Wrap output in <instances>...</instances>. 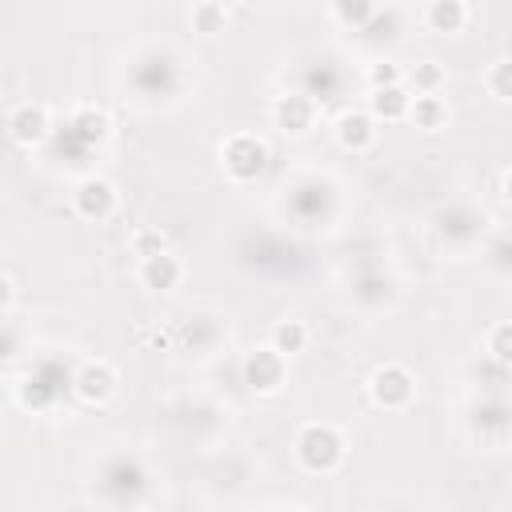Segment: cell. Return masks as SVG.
Wrapping results in <instances>:
<instances>
[{
	"label": "cell",
	"mask_w": 512,
	"mask_h": 512,
	"mask_svg": "<svg viewBox=\"0 0 512 512\" xmlns=\"http://www.w3.org/2000/svg\"><path fill=\"white\" fill-rule=\"evenodd\" d=\"M72 208H76V216H84V220H104V216H112V208H116V184L104 180V176H84V180L72 188Z\"/></svg>",
	"instance_id": "5b68a950"
},
{
	"label": "cell",
	"mask_w": 512,
	"mask_h": 512,
	"mask_svg": "<svg viewBox=\"0 0 512 512\" xmlns=\"http://www.w3.org/2000/svg\"><path fill=\"white\" fill-rule=\"evenodd\" d=\"M376 8L372 4H336V16L340 20H368Z\"/></svg>",
	"instance_id": "7402d4cb"
},
{
	"label": "cell",
	"mask_w": 512,
	"mask_h": 512,
	"mask_svg": "<svg viewBox=\"0 0 512 512\" xmlns=\"http://www.w3.org/2000/svg\"><path fill=\"white\" fill-rule=\"evenodd\" d=\"M12 296H16V288H12V276L4 272V308H12Z\"/></svg>",
	"instance_id": "603a6c76"
},
{
	"label": "cell",
	"mask_w": 512,
	"mask_h": 512,
	"mask_svg": "<svg viewBox=\"0 0 512 512\" xmlns=\"http://www.w3.org/2000/svg\"><path fill=\"white\" fill-rule=\"evenodd\" d=\"M140 284L144 288H152V292H168V288H176L180 280H184V264H180V256H172V252H160V256H148V260H140Z\"/></svg>",
	"instance_id": "9c48e42d"
},
{
	"label": "cell",
	"mask_w": 512,
	"mask_h": 512,
	"mask_svg": "<svg viewBox=\"0 0 512 512\" xmlns=\"http://www.w3.org/2000/svg\"><path fill=\"white\" fill-rule=\"evenodd\" d=\"M272 120L288 132H304L312 124V100L304 92H288V96H276L272 104Z\"/></svg>",
	"instance_id": "8fae6325"
},
{
	"label": "cell",
	"mask_w": 512,
	"mask_h": 512,
	"mask_svg": "<svg viewBox=\"0 0 512 512\" xmlns=\"http://www.w3.org/2000/svg\"><path fill=\"white\" fill-rule=\"evenodd\" d=\"M220 156H224V168H228L232 180H252V176H260V168H264V160H268V148H264L260 136L236 132V136L224 140Z\"/></svg>",
	"instance_id": "3957f363"
},
{
	"label": "cell",
	"mask_w": 512,
	"mask_h": 512,
	"mask_svg": "<svg viewBox=\"0 0 512 512\" xmlns=\"http://www.w3.org/2000/svg\"><path fill=\"white\" fill-rule=\"evenodd\" d=\"M268 344H272L284 360L296 356V352H304V344H308V328H304V320H276L272 332H268Z\"/></svg>",
	"instance_id": "4fadbf2b"
},
{
	"label": "cell",
	"mask_w": 512,
	"mask_h": 512,
	"mask_svg": "<svg viewBox=\"0 0 512 512\" xmlns=\"http://www.w3.org/2000/svg\"><path fill=\"white\" fill-rule=\"evenodd\" d=\"M196 32H224V4H192Z\"/></svg>",
	"instance_id": "d6986e66"
},
{
	"label": "cell",
	"mask_w": 512,
	"mask_h": 512,
	"mask_svg": "<svg viewBox=\"0 0 512 512\" xmlns=\"http://www.w3.org/2000/svg\"><path fill=\"white\" fill-rule=\"evenodd\" d=\"M412 96H416V92H408V84H400V88H380V92L368 96V112H372L376 124H380V120H404L408 108H412Z\"/></svg>",
	"instance_id": "30bf717a"
},
{
	"label": "cell",
	"mask_w": 512,
	"mask_h": 512,
	"mask_svg": "<svg viewBox=\"0 0 512 512\" xmlns=\"http://www.w3.org/2000/svg\"><path fill=\"white\" fill-rule=\"evenodd\" d=\"M332 132H336V144L348 148V152H368L376 144V120H372L368 108H344L336 116Z\"/></svg>",
	"instance_id": "8992f818"
},
{
	"label": "cell",
	"mask_w": 512,
	"mask_h": 512,
	"mask_svg": "<svg viewBox=\"0 0 512 512\" xmlns=\"http://www.w3.org/2000/svg\"><path fill=\"white\" fill-rule=\"evenodd\" d=\"M296 456L308 472H332L344 460V436L332 424H304L296 436Z\"/></svg>",
	"instance_id": "6da1fadb"
},
{
	"label": "cell",
	"mask_w": 512,
	"mask_h": 512,
	"mask_svg": "<svg viewBox=\"0 0 512 512\" xmlns=\"http://www.w3.org/2000/svg\"><path fill=\"white\" fill-rule=\"evenodd\" d=\"M504 196H508V200H512V168H508V172H504Z\"/></svg>",
	"instance_id": "cb8c5ba5"
},
{
	"label": "cell",
	"mask_w": 512,
	"mask_h": 512,
	"mask_svg": "<svg viewBox=\"0 0 512 512\" xmlns=\"http://www.w3.org/2000/svg\"><path fill=\"white\" fill-rule=\"evenodd\" d=\"M488 352H492L500 364H512V320H504V324H496V328L488 332Z\"/></svg>",
	"instance_id": "44dd1931"
},
{
	"label": "cell",
	"mask_w": 512,
	"mask_h": 512,
	"mask_svg": "<svg viewBox=\"0 0 512 512\" xmlns=\"http://www.w3.org/2000/svg\"><path fill=\"white\" fill-rule=\"evenodd\" d=\"M428 24L436 32H460L468 24V4L464 0H436V4H428Z\"/></svg>",
	"instance_id": "9a60e30c"
},
{
	"label": "cell",
	"mask_w": 512,
	"mask_h": 512,
	"mask_svg": "<svg viewBox=\"0 0 512 512\" xmlns=\"http://www.w3.org/2000/svg\"><path fill=\"white\" fill-rule=\"evenodd\" d=\"M244 376H248V384H252L256 392H276V388L284 384V356H280L272 344H264V348H256V352L248 356Z\"/></svg>",
	"instance_id": "ba28073f"
},
{
	"label": "cell",
	"mask_w": 512,
	"mask_h": 512,
	"mask_svg": "<svg viewBox=\"0 0 512 512\" xmlns=\"http://www.w3.org/2000/svg\"><path fill=\"white\" fill-rule=\"evenodd\" d=\"M448 80L444 64L440 60H420L408 68V84L416 88V96H440V84Z\"/></svg>",
	"instance_id": "2e32d148"
},
{
	"label": "cell",
	"mask_w": 512,
	"mask_h": 512,
	"mask_svg": "<svg viewBox=\"0 0 512 512\" xmlns=\"http://www.w3.org/2000/svg\"><path fill=\"white\" fill-rule=\"evenodd\" d=\"M48 128H52V116H48V104H40V100H24V104H16L8 112V136L20 148L40 144L48 136Z\"/></svg>",
	"instance_id": "277c9868"
},
{
	"label": "cell",
	"mask_w": 512,
	"mask_h": 512,
	"mask_svg": "<svg viewBox=\"0 0 512 512\" xmlns=\"http://www.w3.org/2000/svg\"><path fill=\"white\" fill-rule=\"evenodd\" d=\"M408 120L424 132H436L448 124V104L440 96H412V108H408Z\"/></svg>",
	"instance_id": "5bb4252c"
},
{
	"label": "cell",
	"mask_w": 512,
	"mask_h": 512,
	"mask_svg": "<svg viewBox=\"0 0 512 512\" xmlns=\"http://www.w3.org/2000/svg\"><path fill=\"white\" fill-rule=\"evenodd\" d=\"M488 92L500 100H512V56H504L488 68Z\"/></svg>",
	"instance_id": "ffe728a7"
},
{
	"label": "cell",
	"mask_w": 512,
	"mask_h": 512,
	"mask_svg": "<svg viewBox=\"0 0 512 512\" xmlns=\"http://www.w3.org/2000/svg\"><path fill=\"white\" fill-rule=\"evenodd\" d=\"M404 80H408V72H404L400 64H392V60L368 64V88H372V92H380V88H400Z\"/></svg>",
	"instance_id": "ac0fdd59"
},
{
	"label": "cell",
	"mask_w": 512,
	"mask_h": 512,
	"mask_svg": "<svg viewBox=\"0 0 512 512\" xmlns=\"http://www.w3.org/2000/svg\"><path fill=\"white\" fill-rule=\"evenodd\" d=\"M368 396H372L376 408L396 412V408H408V404H412L416 380H412V372H408L404 364L388 360V364H380V368L368 376Z\"/></svg>",
	"instance_id": "7a4b0ae2"
},
{
	"label": "cell",
	"mask_w": 512,
	"mask_h": 512,
	"mask_svg": "<svg viewBox=\"0 0 512 512\" xmlns=\"http://www.w3.org/2000/svg\"><path fill=\"white\" fill-rule=\"evenodd\" d=\"M72 384H76V396H80L84 404H104V400L116 392V368H112L108 360H84V364L76 368Z\"/></svg>",
	"instance_id": "52a82bcc"
},
{
	"label": "cell",
	"mask_w": 512,
	"mask_h": 512,
	"mask_svg": "<svg viewBox=\"0 0 512 512\" xmlns=\"http://www.w3.org/2000/svg\"><path fill=\"white\" fill-rule=\"evenodd\" d=\"M128 248H132L140 260H148V256L168 252V236H164L160 228H136V232L128 236Z\"/></svg>",
	"instance_id": "e0dca14e"
},
{
	"label": "cell",
	"mask_w": 512,
	"mask_h": 512,
	"mask_svg": "<svg viewBox=\"0 0 512 512\" xmlns=\"http://www.w3.org/2000/svg\"><path fill=\"white\" fill-rule=\"evenodd\" d=\"M72 132H76L84 144H100V140H108L112 120H108V112H104L100 104H80V108L72 112Z\"/></svg>",
	"instance_id": "7c38bea8"
}]
</instances>
